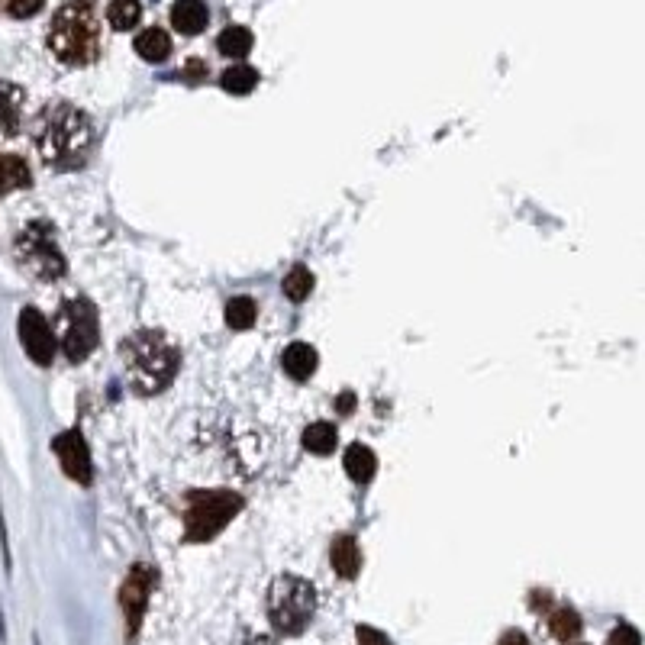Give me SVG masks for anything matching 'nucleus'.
Masks as SVG:
<instances>
[{
	"mask_svg": "<svg viewBox=\"0 0 645 645\" xmlns=\"http://www.w3.org/2000/svg\"><path fill=\"white\" fill-rule=\"evenodd\" d=\"M36 149L42 162L59 171H75L91 159L94 123L75 104H49L36 120Z\"/></svg>",
	"mask_w": 645,
	"mask_h": 645,
	"instance_id": "nucleus-1",
	"label": "nucleus"
},
{
	"mask_svg": "<svg viewBox=\"0 0 645 645\" xmlns=\"http://www.w3.org/2000/svg\"><path fill=\"white\" fill-rule=\"evenodd\" d=\"M126 381L136 394H159L175 381L181 355L162 329H139L123 342Z\"/></svg>",
	"mask_w": 645,
	"mask_h": 645,
	"instance_id": "nucleus-2",
	"label": "nucleus"
},
{
	"mask_svg": "<svg viewBox=\"0 0 645 645\" xmlns=\"http://www.w3.org/2000/svg\"><path fill=\"white\" fill-rule=\"evenodd\" d=\"M49 49L62 65L84 68L100 55V20L91 0H65L49 23Z\"/></svg>",
	"mask_w": 645,
	"mask_h": 645,
	"instance_id": "nucleus-3",
	"label": "nucleus"
},
{
	"mask_svg": "<svg viewBox=\"0 0 645 645\" xmlns=\"http://www.w3.org/2000/svg\"><path fill=\"white\" fill-rule=\"evenodd\" d=\"M268 623L281 636H300L317 613V591L300 575H278L268 584Z\"/></svg>",
	"mask_w": 645,
	"mask_h": 645,
	"instance_id": "nucleus-4",
	"label": "nucleus"
},
{
	"mask_svg": "<svg viewBox=\"0 0 645 645\" xmlns=\"http://www.w3.org/2000/svg\"><path fill=\"white\" fill-rule=\"evenodd\" d=\"M242 510V497L233 491H194L184 504V539L210 542Z\"/></svg>",
	"mask_w": 645,
	"mask_h": 645,
	"instance_id": "nucleus-5",
	"label": "nucleus"
},
{
	"mask_svg": "<svg viewBox=\"0 0 645 645\" xmlns=\"http://www.w3.org/2000/svg\"><path fill=\"white\" fill-rule=\"evenodd\" d=\"M13 252H17L20 265L39 281H59L68 268L65 255L59 249V239H55V229L42 220H33L20 229L17 242H13Z\"/></svg>",
	"mask_w": 645,
	"mask_h": 645,
	"instance_id": "nucleus-6",
	"label": "nucleus"
},
{
	"mask_svg": "<svg viewBox=\"0 0 645 645\" xmlns=\"http://www.w3.org/2000/svg\"><path fill=\"white\" fill-rule=\"evenodd\" d=\"M59 346L65 352L68 362H84L100 339V326H97V310L91 300L84 297H71L59 307Z\"/></svg>",
	"mask_w": 645,
	"mask_h": 645,
	"instance_id": "nucleus-7",
	"label": "nucleus"
},
{
	"mask_svg": "<svg viewBox=\"0 0 645 645\" xmlns=\"http://www.w3.org/2000/svg\"><path fill=\"white\" fill-rule=\"evenodd\" d=\"M152 584H155V571L146 565H133L123 587H120V610L126 616L129 639H136V633H139V623H142V616H146V607H149Z\"/></svg>",
	"mask_w": 645,
	"mask_h": 645,
	"instance_id": "nucleus-8",
	"label": "nucleus"
},
{
	"mask_svg": "<svg viewBox=\"0 0 645 645\" xmlns=\"http://www.w3.org/2000/svg\"><path fill=\"white\" fill-rule=\"evenodd\" d=\"M20 342L36 365H52L55 349H59V339H55L52 326L46 323V317H42L36 307H26L20 313Z\"/></svg>",
	"mask_w": 645,
	"mask_h": 645,
	"instance_id": "nucleus-9",
	"label": "nucleus"
},
{
	"mask_svg": "<svg viewBox=\"0 0 645 645\" xmlns=\"http://www.w3.org/2000/svg\"><path fill=\"white\" fill-rule=\"evenodd\" d=\"M52 446H55V455H59V462H62L65 475L71 481H78L84 487L94 481L91 449H88V442H84V436L78 433V429H68V433H62L59 439L52 442Z\"/></svg>",
	"mask_w": 645,
	"mask_h": 645,
	"instance_id": "nucleus-10",
	"label": "nucleus"
},
{
	"mask_svg": "<svg viewBox=\"0 0 645 645\" xmlns=\"http://www.w3.org/2000/svg\"><path fill=\"white\" fill-rule=\"evenodd\" d=\"M210 23V10L204 0H175L171 4V26L181 36H197L204 33Z\"/></svg>",
	"mask_w": 645,
	"mask_h": 645,
	"instance_id": "nucleus-11",
	"label": "nucleus"
},
{
	"mask_svg": "<svg viewBox=\"0 0 645 645\" xmlns=\"http://www.w3.org/2000/svg\"><path fill=\"white\" fill-rule=\"evenodd\" d=\"M23 88L10 81H0V136L10 139L20 133V123H23Z\"/></svg>",
	"mask_w": 645,
	"mask_h": 645,
	"instance_id": "nucleus-12",
	"label": "nucleus"
},
{
	"mask_svg": "<svg viewBox=\"0 0 645 645\" xmlns=\"http://www.w3.org/2000/svg\"><path fill=\"white\" fill-rule=\"evenodd\" d=\"M281 365L294 381H310L313 375H317L320 355H317V349L310 346V342H291V346L284 349V355H281Z\"/></svg>",
	"mask_w": 645,
	"mask_h": 645,
	"instance_id": "nucleus-13",
	"label": "nucleus"
},
{
	"mask_svg": "<svg viewBox=\"0 0 645 645\" xmlns=\"http://www.w3.org/2000/svg\"><path fill=\"white\" fill-rule=\"evenodd\" d=\"M329 562H333L339 578L352 581L362 571V549H358V542L352 536H336L333 549H329Z\"/></svg>",
	"mask_w": 645,
	"mask_h": 645,
	"instance_id": "nucleus-14",
	"label": "nucleus"
},
{
	"mask_svg": "<svg viewBox=\"0 0 645 645\" xmlns=\"http://www.w3.org/2000/svg\"><path fill=\"white\" fill-rule=\"evenodd\" d=\"M133 46H136V52H139V59L159 65V62H165L168 55H171V36L162 30V26H149V30H142V33L136 36Z\"/></svg>",
	"mask_w": 645,
	"mask_h": 645,
	"instance_id": "nucleus-15",
	"label": "nucleus"
},
{
	"mask_svg": "<svg viewBox=\"0 0 645 645\" xmlns=\"http://www.w3.org/2000/svg\"><path fill=\"white\" fill-rule=\"evenodd\" d=\"M33 184V171L20 155H0V197L10 191H23Z\"/></svg>",
	"mask_w": 645,
	"mask_h": 645,
	"instance_id": "nucleus-16",
	"label": "nucleus"
},
{
	"mask_svg": "<svg viewBox=\"0 0 645 645\" xmlns=\"http://www.w3.org/2000/svg\"><path fill=\"white\" fill-rule=\"evenodd\" d=\"M346 471H349V478L355 484H368L371 478H375V471H378L375 452H371L368 446H362V442H355V446L346 449Z\"/></svg>",
	"mask_w": 645,
	"mask_h": 645,
	"instance_id": "nucleus-17",
	"label": "nucleus"
},
{
	"mask_svg": "<svg viewBox=\"0 0 645 645\" xmlns=\"http://www.w3.org/2000/svg\"><path fill=\"white\" fill-rule=\"evenodd\" d=\"M336 442H339V433L333 423H310L304 429V449L313 455H329L336 449Z\"/></svg>",
	"mask_w": 645,
	"mask_h": 645,
	"instance_id": "nucleus-18",
	"label": "nucleus"
},
{
	"mask_svg": "<svg viewBox=\"0 0 645 645\" xmlns=\"http://www.w3.org/2000/svg\"><path fill=\"white\" fill-rule=\"evenodd\" d=\"M581 616L575 607H558L552 616H549V633L558 639V642H571L581 636Z\"/></svg>",
	"mask_w": 645,
	"mask_h": 645,
	"instance_id": "nucleus-19",
	"label": "nucleus"
},
{
	"mask_svg": "<svg viewBox=\"0 0 645 645\" xmlns=\"http://www.w3.org/2000/svg\"><path fill=\"white\" fill-rule=\"evenodd\" d=\"M139 17H142L139 0H110L107 20L117 33H126V30H133V26H139Z\"/></svg>",
	"mask_w": 645,
	"mask_h": 645,
	"instance_id": "nucleus-20",
	"label": "nucleus"
},
{
	"mask_svg": "<svg viewBox=\"0 0 645 645\" xmlns=\"http://www.w3.org/2000/svg\"><path fill=\"white\" fill-rule=\"evenodd\" d=\"M252 33L246 30V26H226V30L220 33L217 39V49L223 55H229V59H242V55H249L252 52Z\"/></svg>",
	"mask_w": 645,
	"mask_h": 645,
	"instance_id": "nucleus-21",
	"label": "nucleus"
},
{
	"mask_svg": "<svg viewBox=\"0 0 645 645\" xmlns=\"http://www.w3.org/2000/svg\"><path fill=\"white\" fill-rule=\"evenodd\" d=\"M220 84H223L226 94H252L255 84H258V71L249 65H233V68L223 71Z\"/></svg>",
	"mask_w": 645,
	"mask_h": 645,
	"instance_id": "nucleus-22",
	"label": "nucleus"
},
{
	"mask_svg": "<svg viewBox=\"0 0 645 645\" xmlns=\"http://www.w3.org/2000/svg\"><path fill=\"white\" fill-rule=\"evenodd\" d=\"M313 271L304 268V265H297L288 278H284V294H288V300H294V304H300V300H307L313 294Z\"/></svg>",
	"mask_w": 645,
	"mask_h": 645,
	"instance_id": "nucleus-23",
	"label": "nucleus"
},
{
	"mask_svg": "<svg viewBox=\"0 0 645 645\" xmlns=\"http://www.w3.org/2000/svg\"><path fill=\"white\" fill-rule=\"evenodd\" d=\"M226 323L229 329H249L255 326V300L249 297H233L226 304Z\"/></svg>",
	"mask_w": 645,
	"mask_h": 645,
	"instance_id": "nucleus-24",
	"label": "nucleus"
},
{
	"mask_svg": "<svg viewBox=\"0 0 645 645\" xmlns=\"http://www.w3.org/2000/svg\"><path fill=\"white\" fill-rule=\"evenodd\" d=\"M42 4H46V0H0V10H4L7 17L26 20V17H36Z\"/></svg>",
	"mask_w": 645,
	"mask_h": 645,
	"instance_id": "nucleus-25",
	"label": "nucleus"
},
{
	"mask_svg": "<svg viewBox=\"0 0 645 645\" xmlns=\"http://www.w3.org/2000/svg\"><path fill=\"white\" fill-rule=\"evenodd\" d=\"M610 645H642V636H639V629L636 626H629V623H620L610 633Z\"/></svg>",
	"mask_w": 645,
	"mask_h": 645,
	"instance_id": "nucleus-26",
	"label": "nucleus"
},
{
	"mask_svg": "<svg viewBox=\"0 0 645 645\" xmlns=\"http://www.w3.org/2000/svg\"><path fill=\"white\" fill-rule=\"evenodd\" d=\"M355 639H358V645H394L391 639L381 633V629L368 626V623H362V626L355 629Z\"/></svg>",
	"mask_w": 645,
	"mask_h": 645,
	"instance_id": "nucleus-27",
	"label": "nucleus"
},
{
	"mask_svg": "<svg viewBox=\"0 0 645 645\" xmlns=\"http://www.w3.org/2000/svg\"><path fill=\"white\" fill-rule=\"evenodd\" d=\"M497 645H533L526 639V633H520V629H507L504 636H500V642Z\"/></svg>",
	"mask_w": 645,
	"mask_h": 645,
	"instance_id": "nucleus-28",
	"label": "nucleus"
},
{
	"mask_svg": "<svg viewBox=\"0 0 645 645\" xmlns=\"http://www.w3.org/2000/svg\"><path fill=\"white\" fill-rule=\"evenodd\" d=\"M355 410V394H339L336 397V413H352Z\"/></svg>",
	"mask_w": 645,
	"mask_h": 645,
	"instance_id": "nucleus-29",
	"label": "nucleus"
},
{
	"mask_svg": "<svg viewBox=\"0 0 645 645\" xmlns=\"http://www.w3.org/2000/svg\"><path fill=\"white\" fill-rule=\"evenodd\" d=\"M529 607H533V610L549 607V594H546V591H536L533 597H529Z\"/></svg>",
	"mask_w": 645,
	"mask_h": 645,
	"instance_id": "nucleus-30",
	"label": "nucleus"
},
{
	"mask_svg": "<svg viewBox=\"0 0 645 645\" xmlns=\"http://www.w3.org/2000/svg\"><path fill=\"white\" fill-rule=\"evenodd\" d=\"M246 645H275V639H271V636H252Z\"/></svg>",
	"mask_w": 645,
	"mask_h": 645,
	"instance_id": "nucleus-31",
	"label": "nucleus"
}]
</instances>
